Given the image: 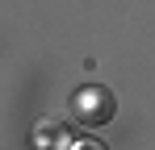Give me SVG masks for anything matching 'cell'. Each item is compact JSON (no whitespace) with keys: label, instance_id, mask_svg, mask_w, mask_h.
Listing matches in <instances>:
<instances>
[{"label":"cell","instance_id":"cell-1","mask_svg":"<svg viewBox=\"0 0 155 150\" xmlns=\"http://www.w3.org/2000/svg\"><path fill=\"white\" fill-rule=\"evenodd\" d=\"M113 113H117V100L101 83H84L76 96H71V121L76 125H88L92 129V125H105Z\"/></svg>","mask_w":155,"mask_h":150},{"label":"cell","instance_id":"cell-2","mask_svg":"<svg viewBox=\"0 0 155 150\" xmlns=\"http://www.w3.org/2000/svg\"><path fill=\"white\" fill-rule=\"evenodd\" d=\"M76 150H105V146H101V142H80Z\"/></svg>","mask_w":155,"mask_h":150}]
</instances>
